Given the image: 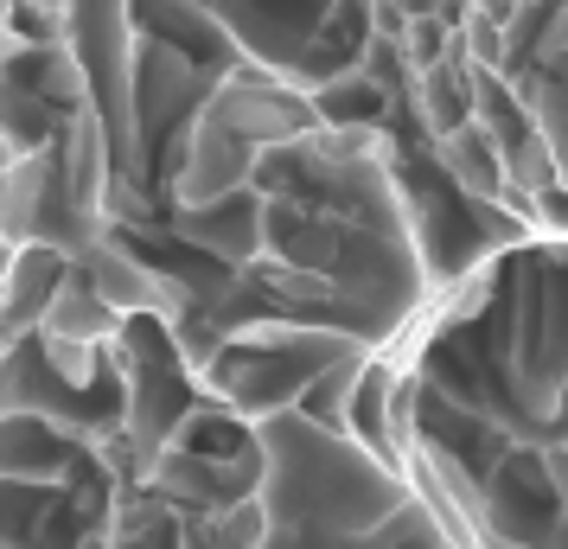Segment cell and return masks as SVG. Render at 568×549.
Segmentation results:
<instances>
[{"label":"cell","instance_id":"cell-4","mask_svg":"<svg viewBox=\"0 0 568 549\" xmlns=\"http://www.w3.org/2000/svg\"><path fill=\"white\" fill-rule=\"evenodd\" d=\"M7 256H13V250H7V243H0V268H7Z\"/></svg>","mask_w":568,"mask_h":549},{"label":"cell","instance_id":"cell-1","mask_svg":"<svg viewBox=\"0 0 568 549\" xmlns=\"http://www.w3.org/2000/svg\"><path fill=\"white\" fill-rule=\"evenodd\" d=\"M256 549H460L409 472L301 409L256 421Z\"/></svg>","mask_w":568,"mask_h":549},{"label":"cell","instance_id":"cell-2","mask_svg":"<svg viewBox=\"0 0 568 549\" xmlns=\"http://www.w3.org/2000/svg\"><path fill=\"white\" fill-rule=\"evenodd\" d=\"M122 486V454H83L58 472H0V549H103Z\"/></svg>","mask_w":568,"mask_h":549},{"label":"cell","instance_id":"cell-3","mask_svg":"<svg viewBox=\"0 0 568 549\" xmlns=\"http://www.w3.org/2000/svg\"><path fill=\"white\" fill-rule=\"evenodd\" d=\"M13 20H39V13H20V7H13V0H0V32L13 27Z\"/></svg>","mask_w":568,"mask_h":549}]
</instances>
